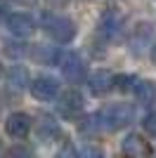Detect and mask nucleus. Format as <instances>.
I'll use <instances>...</instances> for the list:
<instances>
[{"label": "nucleus", "instance_id": "f257e3e1", "mask_svg": "<svg viewBox=\"0 0 156 158\" xmlns=\"http://www.w3.org/2000/svg\"><path fill=\"white\" fill-rule=\"evenodd\" d=\"M97 116H99V123H102V130L116 132L135 120V109L130 104H109L102 111H97Z\"/></svg>", "mask_w": 156, "mask_h": 158}, {"label": "nucleus", "instance_id": "f03ea898", "mask_svg": "<svg viewBox=\"0 0 156 158\" xmlns=\"http://www.w3.org/2000/svg\"><path fill=\"white\" fill-rule=\"evenodd\" d=\"M43 28L52 40L57 43H71L76 38V24L69 17H54V14H45L43 17Z\"/></svg>", "mask_w": 156, "mask_h": 158}, {"label": "nucleus", "instance_id": "7ed1b4c3", "mask_svg": "<svg viewBox=\"0 0 156 158\" xmlns=\"http://www.w3.org/2000/svg\"><path fill=\"white\" fill-rule=\"evenodd\" d=\"M28 90L36 99L40 102H50L59 94V80L52 78V76H38V78H33L28 83Z\"/></svg>", "mask_w": 156, "mask_h": 158}, {"label": "nucleus", "instance_id": "20e7f679", "mask_svg": "<svg viewBox=\"0 0 156 158\" xmlns=\"http://www.w3.org/2000/svg\"><path fill=\"white\" fill-rule=\"evenodd\" d=\"M5 132L12 139L28 137V132H31V116H26V113H21V111L10 113L7 120H5Z\"/></svg>", "mask_w": 156, "mask_h": 158}, {"label": "nucleus", "instance_id": "39448f33", "mask_svg": "<svg viewBox=\"0 0 156 158\" xmlns=\"http://www.w3.org/2000/svg\"><path fill=\"white\" fill-rule=\"evenodd\" d=\"M62 73H64V78L69 80V83H78V80L85 76L83 59H80L76 52L64 54V57H62Z\"/></svg>", "mask_w": 156, "mask_h": 158}, {"label": "nucleus", "instance_id": "423d86ee", "mask_svg": "<svg viewBox=\"0 0 156 158\" xmlns=\"http://www.w3.org/2000/svg\"><path fill=\"white\" fill-rule=\"evenodd\" d=\"M151 40H154V28L149 24H137L130 33V47H132L135 54H142L151 45Z\"/></svg>", "mask_w": 156, "mask_h": 158}, {"label": "nucleus", "instance_id": "0eeeda50", "mask_svg": "<svg viewBox=\"0 0 156 158\" xmlns=\"http://www.w3.org/2000/svg\"><path fill=\"white\" fill-rule=\"evenodd\" d=\"M28 71L24 66H10L7 71V78H5V85H7V92L10 94H21L28 87Z\"/></svg>", "mask_w": 156, "mask_h": 158}, {"label": "nucleus", "instance_id": "6e6552de", "mask_svg": "<svg viewBox=\"0 0 156 158\" xmlns=\"http://www.w3.org/2000/svg\"><path fill=\"white\" fill-rule=\"evenodd\" d=\"M7 28H10V33L12 35H17V38H28L33 31H36V21L28 17V14H10L7 17Z\"/></svg>", "mask_w": 156, "mask_h": 158}, {"label": "nucleus", "instance_id": "1a4fd4ad", "mask_svg": "<svg viewBox=\"0 0 156 158\" xmlns=\"http://www.w3.org/2000/svg\"><path fill=\"white\" fill-rule=\"evenodd\" d=\"M83 94L78 92V90H69V92H64L62 97H59L57 102V109L59 113H64V116H76V113L83 111Z\"/></svg>", "mask_w": 156, "mask_h": 158}, {"label": "nucleus", "instance_id": "9d476101", "mask_svg": "<svg viewBox=\"0 0 156 158\" xmlns=\"http://www.w3.org/2000/svg\"><path fill=\"white\" fill-rule=\"evenodd\" d=\"M123 31V19L118 17L116 12H106L102 14V19H99V33H102L106 40H116Z\"/></svg>", "mask_w": 156, "mask_h": 158}, {"label": "nucleus", "instance_id": "9b49d317", "mask_svg": "<svg viewBox=\"0 0 156 158\" xmlns=\"http://www.w3.org/2000/svg\"><path fill=\"white\" fill-rule=\"evenodd\" d=\"M121 149H123L125 156H135V158H142V156H149L151 153L149 144L140 135H125V139L121 142Z\"/></svg>", "mask_w": 156, "mask_h": 158}, {"label": "nucleus", "instance_id": "f8f14e48", "mask_svg": "<svg viewBox=\"0 0 156 158\" xmlns=\"http://www.w3.org/2000/svg\"><path fill=\"white\" fill-rule=\"evenodd\" d=\"M111 87H114V76H109L106 71H97L88 78V90L95 97H104Z\"/></svg>", "mask_w": 156, "mask_h": 158}, {"label": "nucleus", "instance_id": "ddd939ff", "mask_svg": "<svg viewBox=\"0 0 156 158\" xmlns=\"http://www.w3.org/2000/svg\"><path fill=\"white\" fill-rule=\"evenodd\" d=\"M135 94L142 104L151 106L156 104V80H149V78H142L135 83Z\"/></svg>", "mask_w": 156, "mask_h": 158}, {"label": "nucleus", "instance_id": "4468645a", "mask_svg": "<svg viewBox=\"0 0 156 158\" xmlns=\"http://www.w3.org/2000/svg\"><path fill=\"white\" fill-rule=\"evenodd\" d=\"M38 135L43 139H54L59 135V123L54 118H52V116H43V118H40V125H38Z\"/></svg>", "mask_w": 156, "mask_h": 158}, {"label": "nucleus", "instance_id": "2eb2a0df", "mask_svg": "<svg viewBox=\"0 0 156 158\" xmlns=\"http://www.w3.org/2000/svg\"><path fill=\"white\" fill-rule=\"evenodd\" d=\"M33 59L43 61V64H54V61H59V52L54 50V47L50 45H36V50L31 52Z\"/></svg>", "mask_w": 156, "mask_h": 158}, {"label": "nucleus", "instance_id": "dca6fc26", "mask_svg": "<svg viewBox=\"0 0 156 158\" xmlns=\"http://www.w3.org/2000/svg\"><path fill=\"white\" fill-rule=\"evenodd\" d=\"M135 83H137V80L132 78V76H128V73L114 76V85H116V90H121V92H130V90H135Z\"/></svg>", "mask_w": 156, "mask_h": 158}, {"label": "nucleus", "instance_id": "f3484780", "mask_svg": "<svg viewBox=\"0 0 156 158\" xmlns=\"http://www.w3.org/2000/svg\"><path fill=\"white\" fill-rule=\"evenodd\" d=\"M142 127H144V132H147V135L156 137V111H151V113H147V116H144Z\"/></svg>", "mask_w": 156, "mask_h": 158}, {"label": "nucleus", "instance_id": "a211bd4d", "mask_svg": "<svg viewBox=\"0 0 156 158\" xmlns=\"http://www.w3.org/2000/svg\"><path fill=\"white\" fill-rule=\"evenodd\" d=\"M31 153H33L31 146H21V144H14L10 149V156H31Z\"/></svg>", "mask_w": 156, "mask_h": 158}, {"label": "nucleus", "instance_id": "6ab92c4d", "mask_svg": "<svg viewBox=\"0 0 156 158\" xmlns=\"http://www.w3.org/2000/svg\"><path fill=\"white\" fill-rule=\"evenodd\" d=\"M24 45H12V43H5V52L10 54V57H21V54H26V50H21Z\"/></svg>", "mask_w": 156, "mask_h": 158}, {"label": "nucleus", "instance_id": "aec40b11", "mask_svg": "<svg viewBox=\"0 0 156 158\" xmlns=\"http://www.w3.org/2000/svg\"><path fill=\"white\" fill-rule=\"evenodd\" d=\"M80 156H102V151L99 149H92V146H85V149H80Z\"/></svg>", "mask_w": 156, "mask_h": 158}, {"label": "nucleus", "instance_id": "412c9836", "mask_svg": "<svg viewBox=\"0 0 156 158\" xmlns=\"http://www.w3.org/2000/svg\"><path fill=\"white\" fill-rule=\"evenodd\" d=\"M151 61H154V64H156V45L151 47Z\"/></svg>", "mask_w": 156, "mask_h": 158}, {"label": "nucleus", "instance_id": "4be33fe9", "mask_svg": "<svg viewBox=\"0 0 156 158\" xmlns=\"http://www.w3.org/2000/svg\"><path fill=\"white\" fill-rule=\"evenodd\" d=\"M17 2H24V5H31V2H36V0H17Z\"/></svg>", "mask_w": 156, "mask_h": 158}]
</instances>
